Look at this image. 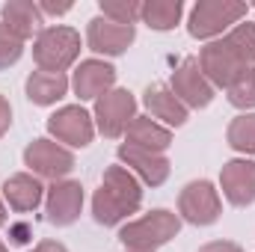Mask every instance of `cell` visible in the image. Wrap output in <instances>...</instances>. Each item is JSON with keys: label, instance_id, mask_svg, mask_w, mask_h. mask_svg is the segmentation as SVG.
<instances>
[{"label": "cell", "instance_id": "cell-1", "mask_svg": "<svg viewBox=\"0 0 255 252\" xmlns=\"http://www.w3.org/2000/svg\"><path fill=\"white\" fill-rule=\"evenodd\" d=\"M196 60L214 89H226L244 68L255 65V24L241 21L226 36L205 42Z\"/></svg>", "mask_w": 255, "mask_h": 252}, {"label": "cell", "instance_id": "cell-2", "mask_svg": "<svg viewBox=\"0 0 255 252\" xmlns=\"http://www.w3.org/2000/svg\"><path fill=\"white\" fill-rule=\"evenodd\" d=\"M142 208V184L136 175H130L122 163H113L104 169V178L92 196V217L98 226H125L130 214Z\"/></svg>", "mask_w": 255, "mask_h": 252}, {"label": "cell", "instance_id": "cell-3", "mask_svg": "<svg viewBox=\"0 0 255 252\" xmlns=\"http://www.w3.org/2000/svg\"><path fill=\"white\" fill-rule=\"evenodd\" d=\"M181 232V217L166 208H154L119 229V244L125 252H157Z\"/></svg>", "mask_w": 255, "mask_h": 252}, {"label": "cell", "instance_id": "cell-4", "mask_svg": "<svg viewBox=\"0 0 255 252\" xmlns=\"http://www.w3.org/2000/svg\"><path fill=\"white\" fill-rule=\"evenodd\" d=\"M247 12L250 3L241 0H199L187 15V33L199 42H214L241 21H247Z\"/></svg>", "mask_w": 255, "mask_h": 252}, {"label": "cell", "instance_id": "cell-5", "mask_svg": "<svg viewBox=\"0 0 255 252\" xmlns=\"http://www.w3.org/2000/svg\"><path fill=\"white\" fill-rule=\"evenodd\" d=\"M80 57V33L71 27H45L36 39H33V60L39 65V71H57L65 74V68L77 63Z\"/></svg>", "mask_w": 255, "mask_h": 252}, {"label": "cell", "instance_id": "cell-6", "mask_svg": "<svg viewBox=\"0 0 255 252\" xmlns=\"http://www.w3.org/2000/svg\"><path fill=\"white\" fill-rule=\"evenodd\" d=\"M92 119L95 130L104 133L107 139H122L128 125L136 119V98L130 89L113 86L110 92H104L95 104H92Z\"/></svg>", "mask_w": 255, "mask_h": 252}, {"label": "cell", "instance_id": "cell-7", "mask_svg": "<svg viewBox=\"0 0 255 252\" xmlns=\"http://www.w3.org/2000/svg\"><path fill=\"white\" fill-rule=\"evenodd\" d=\"M24 166L30 169V175L54 184V181L68 178V172L74 169V151L51 136H39L24 148Z\"/></svg>", "mask_w": 255, "mask_h": 252}, {"label": "cell", "instance_id": "cell-8", "mask_svg": "<svg viewBox=\"0 0 255 252\" xmlns=\"http://www.w3.org/2000/svg\"><path fill=\"white\" fill-rule=\"evenodd\" d=\"M223 214V199L220 190L208 178H199L184 184L178 193V217L190 226H214Z\"/></svg>", "mask_w": 255, "mask_h": 252}, {"label": "cell", "instance_id": "cell-9", "mask_svg": "<svg viewBox=\"0 0 255 252\" xmlns=\"http://www.w3.org/2000/svg\"><path fill=\"white\" fill-rule=\"evenodd\" d=\"M48 133L65 148H86L95 139V119L80 104H68L48 116Z\"/></svg>", "mask_w": 255, "mask_h": 252}, {"label": "cell", "instance_id": "cell-10", "mask_svg": "<svg viewBox=\"0 0 255 252\" xmlns=\"http://www.w3.org/2000/svg\"><path fill=\"white\" fill-rule=\"evenodd\" d=\"M169 89L175 92V98H178L187 110H205V107L214 101V95H217V89H214V86L208 83V77L202 74L196 57H187V60H181V63L175 65V71H172V77H169Z\"/></svg>", "mask_w": 255, "mask_h": 252}, {"label": "cell", "instance_id": "cell-11", "mask_svg": "<svg viewBox=\"0 0 255 252\" xmlns=\"http://www.w3.org/2000/svg\"><path fill=\"white\" fill-rule=\"evenodd\" d=\"M83 184L80 181H54L51 187L45 190V217L51 226L65 229V226H74L77 217L83 214Z\"/></svg>", "mask_w": 255, "mask_h": 252}, {"label": "cell", "instance_id": "cell-12", "mask_svg": "<svg viewBox=\"0 0 255 252\" xmlns=\"http://www.w3.org/2000/svg\"><path fill=\"white\" fill-rule=\"evenodd\" d=\"M136 39V27L116 24L104 15H95L86 24V48L98 57H122Z\"/></svg>", "mask_w": 255, "mask_h": 252}, {"label": "cell", "instance_id": "cell-13", "mask_svg": "<svg viewBox=\"0 0 255 252\" xmlns=\"http://www.w3.org/2000/svg\"><path fill=\"white\" fill-rule=\"evenodd\" d=\"M119 163L125 166L130 175H136L139 184L145 187H160L166 184L172 166H169V157L160 154V151H145V148H136V145H119Z\"/></svg>", "mask_w": 255, "mask_h": 252}, {"label": "cell", "instance_id": "cell-14", "mask_svg": "<svg viewBox=\"0 0 255 252\" xmlns=\"http://www.w3.org/2000/svg\"><path fill=\"white\" fill-rule=\"evenodd\" d=\"M113 86H116V68L107 63V60H101V57L83 60V63L74 68V74H71V92L80 101H92L95 104Z\"/></svg>", "mask_w": 255, "mask_h": 252}, {"label": "cell", "instance_id": "cell-15", "mask_svg": "<svg viewBox=\"0 0 255 252\" xmlns=\"http://www.w3.org/2000/svg\"><path fill=\"white\" fill-rule=\"evenodd\" d=\"M220 190L235 208H247L255 202V160L235 157L220 169Z\"/></svg>", "mask_w": 255, "mask_h": 252}, {"label": "cell", "instance_id": "cell-16", "mask_svg": "<svg viewBox=\"0 0 255 252\" xmlns=\"http://www.w3.org/2000/svg\"><path fill=\"white\" fill-rule=\"evenodd\" d=\"M142 104L148 110V116L154 122H160L163 127H181L190 119V110L175 98V92L166 86V83H151L145 86V95H142Z\"/></svg>", "mask_w": 255, "mask_h": 252}, {"label": "cell", "instance_id": "cell-17", "mask_svg": "<svg viewBox=\"0 0 255 252\" xmlns=\"http://www.w3.org/2000/svg\"><path fill=\"white\" fill-rule=\"evenodd\" d=\"M0 24L12 36H18L21 42H27V39H36L45 30L42 27L45 24V15L39 12V6L33 0H9L0 9Z\"/></svg>", "mask_w": 255, "mask_h": 252}, {"label": "cell", "instance_id": "cell-18", "mask_svg": "<svg viewBox=\"0 0 255 252\" xmlns=\"http://www.w3.org/2000/svg\"><path fill=\"white\" fill-rule=\"evenodd\" d=\"M45 190L48 187H42V178L30 172H15L3 181V202L18 214H30L45 205Z\"/></svg>", "mask_w": 255, "mask_h": 252}, {"label": "cell", "instance_id": "cell-19", "mask_svg": "<svg viewBox=\"0 0 255 252\" xmlns=\"http://www.w3.org/2000/svg\"><path fill=\"white\" fill-rule=\"evenodd\" d=\"M68 89H71V77L57 74V71H33L24 83V92L36 107H51V104L63 101Z\"/></svg>", "mask_w": 255, "mask_h": 252}, {"label": "cell", "instance_id": "cell-20", "mask_svg": "<svg viewBox=\"0 0 255 252\" xmlns=\"http://www.w3.org/2000/svg\"><path fill=\"white\" fill-rule=\"evenodd\" d=\"M125 142L128 145H136V148H145V151L166 154V148L172 145V130L163 127L160 122H154L151 116H139L136 113V119L125 130Z\"/></svg>", "mask_w": 255, "mask_h": 252}, {"label": "cell", "instance_id": "cell-21", "mask_svg": "<svg viewBox=\"0 0 255 252\" xmlns=\"http://www.w3.org/2000/svg\"><path fill=\"white\" fill-rule=\"evenodd\" d=\"M184 18V3L181 0H142L139 21L148 24L157 33H169L181 24Z\"/></svg>", "mask_w": 255, "mask_h": 252}, {"label": "cell", "instance_id": "cell-22", "mask_svg": "<svg viewBox=\"0 0 255 252\" xmlns=\"http://www.w3.org/2000/svg\"><path fill=\"white\" fill-rule=\"evenodd\" d=\"M226 142L238 151V154H255V113H241L229 122L226 130Z\"/></svg>", "mask_w": 255, "mask_h": 252}, {"label": "cell", "instance_id": "cell-23", "mask_svg": "<svg viewBox=\"0 0 255 252\" xmlns=\"http://www.w3.org/2000/svg\"><path fill=\"white\" fill-rule=\"evenodd\" d=\"M226 98H229L232 107H238V110H244V113L255 110V65L253 68H244V71L226 86Z\"/></svg>", "mask_w": 255, "mask_h": 252}, {"label": "cell", "instance_id": "cell-24", "mask_svg": "<svg viewBox=\"0 0 255 252\" xmlns=\"http://www.w3.org/2000/svg\"><path fill=\"white\" fill-rule=\"evenodd\" d=\"M98 15L116 21V24H128V27H136L139 24V9L142 3L139 0H101L98 3Z\"/></svg>", "mask_w": 255, "mask_h": 252}, {"label": "cell", "instance_id": "cell-25", "mask_svg": "<svg viewBox=\"0 0 255 252\" xmlns=\"http://www.w3.org/2000/svg\"><path fill=\"white\" fill-rule=\"evenodd\" d=\"M21 54H24V42H21L18 36H12V33L0 24V71L12 68V65L21 60Z\"/></svg>", "mask_w": 255, "mask_h": 252}, {"label": "cell", "instance_id": "cell-26", "mask_svg": "<svg viewBox=\"0 0 255 252\" xmlns=\"http://www.w3.org/2000/svg\"><path fill=\"white\" fill-rule=\"evenodd\" d=\"M36 6H39V12L48 18V15H54V18H60V15H68L71 12V0H36Z\"/></svg>", "mask_w": 255, "mask_h": 252}, {"label": "cell", "instance_id": "cell-27", "mask_svg": "<svg viewBox=\"0 0 255 252\" xmlns=\"http://www.w3.org/2000/svg\"><path fill=\"white\" fill-rule=\"evenodd\" d=\"M12 127V104L6 95H0V136Z\"/></svg>", "mask_w": 255, "mask_h": 252}, {"label": "cell", "instance_id": "cell-28", "mask_svg": "<svg viewBox=\"0 0 255 252\" xmlns=\"http://www.w3.org/2000/svg\"><path fill=\"white\" fill-rule=\"evenodd\" d=\"M30 235H33V229H30L27 223H15V226H9V238H12V244H27Z\"/></svg>", "mask_w": 255, "mask_h": 252}, {"label": "cell", "instance_id": "cell-29", "mask_svg": "<svg viewBox=\"0 0 255 252\" xmlns=\"http://www.w3.org/2000/svg\"><path fill=\"white\" fill-rule=\"evenodd\" d=\"M199 252H244L235 241H211V244H205Z\"/></svg>", "mask_w": 255, "mask_h": 252}, {"label": "cell", "instance_id": "cell-30", "mask_svg": "<svg viewBox=\"0 0 255 252\" xmlns=\"http://www.w3.org/2000/svg\"><path fill=\"white\" fill-rule=\"evenodd\" d=\"M30 252H68V250H65V244H60V241H39Z\"/></svg>", "mask_w": 255, "mask_h": 252}, {"label": "cell", "instance_id": "cell-31", "mask_svg": "<svg viewBox=\"0 0 255 252\" xmlns=\"http://www.w3.org/2000/svg\"><path fill=\"white\" fill-rule=\"evenodd\" d=\"M6 223H9V211H6V202L0 199V229H3Z\"/></svg>", "mask_w": 255, "mask_h": 252}, {"label": "cell", "instance_id": "cell-32", "mask_svg": "<svg viewBox=\"0 0 255 252\" xmlns=\"http://www.w3.org/2000/svg\"><path fill=\"white\" fill-rule=\"evenodd\" d=\"M0 252H9V247H6V244H3V241H0Z\"/></svg>", "mask_w": 255, "mask_h": 252}]
</instances>
